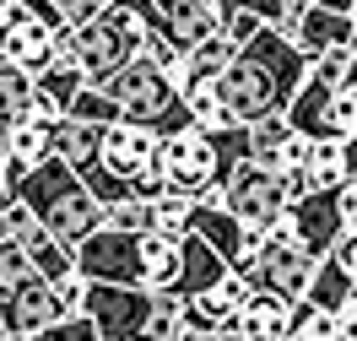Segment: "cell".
I'll list each match as a JSON object with an SVG mask.
<instances>
[{"label":"cell","instance_id":"obj_33","mask_svg":"<svg viewBox=\"0 0 357 341\" xmlns=\"http://www.w3.org/2000/svg\"><path fill=\"white\" fill-rule=\"evenodd\" d=\"M70 119H87V125H119V103H114L103 87H87L76 103H70Z\"/></svg>","mask_w":357,"mask_h":341},{"label":"cell","instance_id":"obj_13","mask_svg":"<svg viewBox=\"0 0 357 341\" xmlns=\"http://www.w3.org/2000/svg\"><path fill=\"white\" fill-rule=\"evenodd\" d=\"M92 87V76L82 70L76 60V49H70V33H60V54H54V66H44L33 76V103H38V119H66L70 103Z\"/></svg>","mask_w":357,"mask_h":341},{"label":"cell","instance_id":"obj_15","mask_svg":"<svg viewBox=\"0 0 357 341\" xmlns=\"http://www.w3.org/2000/svg\"><path fill=\"white\" fill-rule=\"evenodd\" d=\"M249 130V162H260V168H303L309 162V146L314 136H303V130H292L287 114H271V119H260V125H244Z\"/></svg>","mask_w":357,"mask_h":341},{"label":"cell","instance_id":"obj_47","mask_svg":"<svg viewBox=\"0 0 357 341\" xmlns=\"http://www.w3.org/2000/svg\"><path fill=\"white\" fill-rule=\"evenodd\" d=\"M11 341H33V336H11Z\"/></svg>","mask_w":357,"mask_h":341},{"label":"cell","instance_id":"obj_6","mask_svg":"<svg viewBox=\"0 0 357 341\" xmlns=\"http://www.w3.org/2000/svg\"><path fill=\"white\" fill-rule=\"evenodd\" d=\"M319 260H325V255H314L309 244H298V238H266V244H249L244 260H238L233 271H244L249 287H260V293H282V298H298V303H303Z\"/></svg>","mask_w":357,"mask_h":341},{"label":"cell","instance_id":"obj_19","mask_svg":"<svg viewBox=\"0 0 357 341\" xmlns=\"http://www.w3.org/2000/svg\"><path fill=\"white\" fill-rule=\"evenodd\" d=\"M0 152H6V162L17 168V179L22 174H33L38 162H49L54 158V119H27V125H17V130H6L0 136Z\"/></svg>","mask_w":357,"mask_h":341},{"label":"cell","instance_id":"obj_36","mask_svg":"<svg viewBox=\"0 0 357 341\" xmlns=\"http://www.w3.org/2000/svg\"><path fill=\"white\" fill-rule=\"evenodd\" d=\"M331 136L357 141V92H352V87L335 92V103H331Z\"/></svg>","mask_w":357,"mask_h":341},{"label":"cell","instance_id":"obj_32","mask_svg":"<svg viewBox=\"0 0 357 341\" xmlns=\"http://www.w3.org/2000/svg\"><path fill=\"white\" fill-rule=\"evenodd\" d=\"M292 341H341V315L325 309V303H298Z\"/></svg>","mask_w":357,"mask_h":341},{"label":"cell","instance_id":"obj_28","mask_svg":"<svg viewBox=\"0 0 357 341\" xmlns=\"http://www.w3.org/2000/svg\"><path fill=\"white\" fill-rule=\"evenodd\" d=\"M152 233H162V238H190V233H195V195H178V190L157 195L152 201Z\"/></svg>","mask_w":357,"mask_h":341},{"label":"cell","instance_id":"obj_10","mask_svg":"<svg viewBox=\"0 0 357 341\" xmlns=\"http://www.w3.org/2000/svg\"><path fill=\"white\" fill-rule=\"evenodd\" d=\"M66 315V298H60V287L49 282V276H33V282H22L17 293L0 298V325H6V336H44L49 325H60Z\"/></svg>","mask_w":357,"mask_h":341},{"label":"cell","instance_id":"obj_38","mask_svg":"<svg viewBox=\"0 0 357 341\" xmlns=\"http://www.w3.org/2000/svg\"><path fill=\"white\" fill-rule=\"evenodd\" d=\"M33 341H103V336H98V325H92L87 315H70V319L49 325L44 336H33Z\"/></svg>","mask_w":357,"mask_h":341},{"label":"cell","instance_id":"obj_18","mask_svg":"<svg viewBox=\"0 0 357 341\" xmlns=\"http://www.w3.org/2000/svg\"><path fill=\"white\" fill-rule=\"evenodd\" d=\"M292 44L303 49L309 60H319V54H331V49H352L357 44V27L347 11H325V6H309L303 17H298V27L287 33Z\"/></svg>","mask_w":357,"mask_h":341},{"label":"cell","instance_id":"obj_44","mask_svg":"<svg viewBox=\"0 0 357 341\" xmlns=\"http://www.w3.org/2000/svg\"><path fill=\"white\" fill-rule=\"evenodd\" d=\"M314 6H325V11H352L357 0H314Z\"/></svg>","mask_w":357,"mask_h":341},{"label":"cell","instance_id":"obj_45","mask_svg":"<svg viewBox=\"0 0 357 341\" xmlns=\"http://www.w3.org/2000/svg\"><path fill=\"white\" fill-rule=\"evenodd\" d=\"M347 87L357 92V44H352V70H347Z\"/></svg>","mask_w":357,"mask_h":341},{"label":"cell","instance_id":"obj_49","mask_svg":"<svg viewBox=\"0 0 357 341\" xmlns=\"http://www.w3.org/2000/svg\"><path fill=\"white\" fill-rule=\"evenodd\" d=\"M103 6H109V0H103Z\"/></svg>","mask_w":357,"mask_h":341},{"label":"cell","instance_id":"obj_40","mask_svg":"<svg viewBox=\"0 0 357 341\" xmlns=\"http://www.w3.org/2000/svg\"><path fill=\"white\" fill-rule=\"evenodd\" d=\"M335 315H341V341H357V287H352V298H347Z\"/></svg>","mask_w":357,"mask_h":341},{"label":"cell","instance_id":"obj_1","mask_svg":"<svg viewBox=\"0 0 357 341\" xmlns=\"http://www.w3.org/2000/svg\"><path fill=\"white\" fill-rule=\"evenodd\" d=\"M303 76H309V54L292 38H282L276 27H266V33H255L238 49V60L217 82H222V98L233 109V119L238 125H260L271 114H287V103L303 87Z\"/></svg>","mask_w":357,"mask_h":341},{"label":"cell","instance_id":"obj_42","mask_svg":"<svg viewBox=\"0 0 357 341\" xmlns=\"http://www.w3.org/2000/svg\"><path fill=\"white\" fill-rule=\"evenodd\" d=\"M341 201H347V227H357V174L341 184Z\"/></svg>","mask_w":357,"mask_h":341},{"label":"cell","instance_id":"obj_31","mask_svg":"<svg viewBox=\"0 0 357 341\" xmlns=\"http://www.w3.org/2000/svg\"><path fill=\"white\" fill-rule=\"evenodd\" d=\"M352 276L341 271V266H335L331 255H325V260H319V271H314V282H309V298H303V303H325V309H341V303H347V298H352Z\"/></svg>","mask_w":357,"mask_h":341},{"label":"cell","instance_id":"obj_26","mask_svg":"<svg viewBox=\"0 0 357 341\" xmlns=\"http://www.w3.org/2000/svg\"><path fill=\"white\" fill-rule=\"evenodd\" d=\"M22 250H27V260H33V271L49 276V282H66V276H76V250H70L66 238H54L44 222H38V227L22 238Z\"/></svg>","mask_w":357,"mask_h":341},{"label":"cell","instance_id":"obj_23","mask_svg":"<svg viewBox=\"0 0 357 341\" xmlns=\"http://www.w3.org/2000/svg\"><path fill=\"white\" fill-rule=\"evenodd\" d=\"M303 179H309V190H341V184L352 179V146H347L341 136H319L309 146Z\"/></svg>","mask_w":357,"mask_h":341},{"label":"cell","instance_id":"obj_3","mask_svg":"<svg viewBox=\"0 0 357 341\" xmlns=\"http://www.w3.org/2000/svg\"><path fill=\"white\" fill-rule=\"evenodd\" d=\"M17 201H22L54 238H66L70 250L103 227L98 195H92L87 184H82V174L60 158H49V162H38L33 174H22V179H17Z\"/></svg>","mask_w":357,"mask_h":341},{"label":"cell","instance_id":"obj_25","mask_svg":"<svg viewBox=\"0 0 357 341\" xmlns=\"http://www.w3.org/2000/svg\"><path fill=\"white\" fill-rule=\"evenodd\" d=\"M103 130L109 125H87V119H54V158L70 162V168H87V162H98V152H103Z\"/></svg>","mask_w":357,"mask_h":341},{"label":"cell","instance_id":"obj_21","mask_svg":"<svg viewBox=\"0 0 357 341\" xmlns=\"http://www.w3.org/2000/svg\"><path fill=\"white\" fill-rule=\"evenodd\" d=\"M178 266H184V238L141 233V287L174 293V287H178Z\"/></svg>","mask_w":357,"mask_h":341},{"label":"cell","instance_id":"obj_46","mask_svg":"<svg viewBox=\"0 0 357 341\" xmlns=\"http://www.w3.org/2000/svg\"><path fill=\"white\" fill-rule=\"evenodd\" d=\"M347 146H352V174H357V141H347Z\"/></svg>","mask_w":357,"mask_h":341},{"label":"cell","instance_id":"obj_39","mask_svg":"<svg viewBox=\"0 0 357 341\" xmlns=\"http://www.w3.org/2000/svg\"><path fill=\"white\" fill-rule=\"evenodd\" d=\"M331 260H335V266H341V271H347V276H352V282H357V227H347V233L335 238Z\"/></svg>","mask_w":357,"mask_h":341},{"label":"cell","instance_id":"obj_22","mask_svg":"<svg viewBox=\"0 0 357 341\" xmlns=\"http://www.w3.org/2000/svg\"><path fill=\"white\" fill-rule=\"evenodd\" d=\"M227 271H233V266H227L222 255L211 250L201 233H190V238H184V266H178V287H174V293L178 298H195V293H206L211 282H222Z\"/></svg>","mask_w":357,"mask_h":341},{"label":"cell","instance_id":"obj_24","mask_svg":"<svg viewBox=\"0 0 357 341\" xmlns=\"http://www.w3.org/2000/svg\"><path fill=\"white\" fill-rule=\"evenodd\" d=\"M184 109H190V125H201V130H233V125H238L233 109H227L222 82H217V76H195V82H184Z\"/></svg>","mask_w":357,"mask_h":341},{"label":"cell","instance_id":"obj_20","mask_svg":"<svg viewBox=\"0 0 357 341\" xmlns=\"http://www.w3.org/2000/svg\"><path fill=\"white\" fill-rule=\"evenodd\" d=\"M335 92L341 87H331V82H319V76H303V87H298V98L287 103V125L292 130H303V136H331V103H335Z\"/></svg>","mask_w":357,"mask_h":341},{"label":"cell","instance_id":"obj_35","mask_svg":"<svg viewBox=\"0 0 357 341\" xmlns=\"http://www.w3.org/2000/svg\"><path fill=\"white\" fill-rule=\"evenodd\" d=\"M103 227H119V233H152V201H119L103 211Z\"/></svg>","mask_w":357,"mask_h":341},{"label":"cell","instance_id":"obj_2","mask_svg":"<svg viewBox=\"0 0 357 341\" xmlns=\"http://www.w3.org/2000/svg\"><path fill=\"white\" fill-rule=\"evenodd\" d=\"M244 158H249V130H244V125H233V130H201V125H184V130H174V136H162L157 174L168 179V190L201 201L206 190H222V179Z\"/></svg>","mask_w":357,"mask_h":341},{"label":"cell","instance_id":"obj_29","mask_svg":"<svg viewBox=\"0 0 357 341\" xmlns=\"http://www.w3.org/2000/svg\"><path fill=\"white\" fill-rule=\"evenodd\" d=\"M33 11H38L54 33H82V27L103 11V0H33Z\"/></svg>","mask_w":357,"mask_h":341},{"label":"cell","instance_id":"obj_17","mask_svg":"<svg viewBox=\"0 0 357 341\" xmlns=\"http://www.w3.org/2000/svg\"><path fill=\"white\" fill-rule=\"evenodd\" d=\"M292 325H298V298L282 293H249V303L238 309V336L244 341H292Z\"/></svg>","mask_w":357,"mask_h":341},{"label":"cell","instance_id":"obj_7","mask_svg":"<svg viewBox=\"0 0 357 341\" xmlns=\"http://www.w3.org/2000/svg\"><path fill=\"white\" fill-rule=\"evenodd\" d=\"M152 309H157L152 287H114V282L87 287V319L98 325L103 341H141L152 325Z\"/></svg>","mask_w":357,"mask_h":341},{"label":"cell","instance_id":"obj_27","mask_svg":"<svg viewBox=\"0 0 357 341\" xmlns=\"http://www.w3.org/2000/svg\"><path fill=\"white\" fill-rule=\"evenodd\" d=\"M38 114V103H33V76L17 66H0V136L6 130H17V125H27Z\"/></svg>","mask_w":357,"mask_h":341},{"label":"cell","instance_id":"obj_4","mask_svg":"<svg viewBox=\"0 0 357 341\" xmlns=\"http://www.w3.org/2000/svg\"><path fill=\"white\" fill-rule=\"evenodd\" d=\"M98 87L109 92L114 103H119V119H130V125H146L157 136H174L190 125V109H184V92L168 70H157L146 54L130 60L125 70H114L109 82H98Z\"/></svg>","mask_w":357,"mask_h":341},{"label":"cell","instance_id":"obj_41","mask_svg":"<svg viewBox=\"0 0 357 341\" xmlns=\"http://www.w3.org/2000/svg\"><path fill=\"white\" fill-rule=\"evenodd\" d=\"M17 201V168L6 162V152H0V206H11Z\"/></svg>","mask_w":357,"mask_h":341},{"label":"cell","instance_id":"obj_8","mask_svg":"<svg viewBox=\"0 0 357 341\" xmlns=\"http://www.w3.org/2000/svg\"><path fill=\"white\" fill-rule=\"evenodd\" d=\"M222 201H227V211L249 227H266L271 217H282L292 206L282 174H276V168H260V162H249V158L222 179Z\"/></svg>","mask_w":357,"mask_h":341},{"label":"cell","instance_id":"obj_48","mask_svg":"<svg viewBox=\"0 0 357 341\" xmlns=\"http://www.w3.org/2000/svg\"><path fill=\"white\" fill-rule=\"evenodd\" d=\"M0 6H6V0H0Z\"/></svg>","mask_w":357,"mask_h":341},{"label":"cell","instance_id":"obj_12","mask_svg":"<svg viewBox=\"0 0 357 341\" xmlns=\"http://www.w3.org/2000/svg\"><path fill=\"white\" fill-rule=\"evenodd\" d=\"M157 158H162V136L146 130V125L119 119V125L103 130V152H98V162H103L109 174H119V179L135 184V179H146V174H157Z\"/></svg>","mask_w":357,"mask_h":341},{"label":"cell","instance_id":"obj_14","mask_svg":"<svg viewBox=\"0 0 357 341\" xmlns=\"http://www.w3.org/2000/svg\"><path fill=\"white\" fill-rule=\"evenodd\" d=\"M292 211V233H298V244H309L314 255H331L335 238L347 233V201H341V190H309Z\"/></svg>","mask_w":357,"mask_h":341},{"label":"cell","instance_id":"obj_34","mask_svg":"<svg viewBox=\"0 0 357 341\" xmlns=\"http://www.w3.org/2000/svg\"><path fill=\"white\" fill-rule=\"evenodd\" d=\"M33 260H27V250L22 244H0V298L6 293H17L22 282H33Z\"/></svg>","mask_w":357,"mask_h":341},{"label":"cell","instance_id":"obj_43","mask_svg":"<svg viewBox=\"0 0 357 341\" xmlns=\"http://www.w3.org/2000/svg\"><path fill=\"white\" fill-rule=\"evenodd\" d=\"M184 341H244L238 331H217V336H184Z\"/></svg>","mask_w":357,"mask_h":341},{"label":"cell","instance_id":"obj_9","mask_svg":"<svg viewBox=\"0 0 357 341\" xmlns=\"http://www.w3.org/2000/svg\"><path fill=\"white\" fill-rule=\"evenodd\" d=\"M76 271L87 282H114V287H141V233L98 227L92 238L76 244Z\"/></svg>","mask_w":357,"mask_h":341},{"label":"cell","instance_id":"obj_37","mask_svg":"<svg viewBox=\"0 0 357 341\" xmlns=\"http://www.w3.org/2000/svg\"><path fill=\"white\" fill-rule=\"evenodd\" d=\"M33 227H38V217H33V211H27L22 201L0 206V238H6V244H22V238L33 233Z\"/></svg>","mask_w":357,"mask_h":341},{"label":"cell","instance_id":"obj_16","mask_svg":"<svg viewBox=\"0 0 357 341\" xmlns=\"http://www.w3.org/2000/svg\"><path fill=\"white\" fill-rule=\"evenodd\" d=\"M195 233H201L206 244L222 255L227 266H238V260H244V250H249V222H238V217L227 211L222 190H206L201 201H195Z\"/></svg>","mask_w":357,"mask_h":341},{"label":"cell","instance_id":"obj_30","mask_svg":"<svg viewBox=\"0 0 357 341\" xmlns=\"http://www.w3.org/2000/svg\"><path fill=\"white\" fill-rule=\"evenodd\" d=\"M233 60H238V44H233L222 27H217L211 38H201V44L190 49V82H195V76H222Z\"/></svg>","mask_w":357,"mask_h":341},{"label":"cell","instance_id":"obj_11","mask_svg":"<svg viewBox=\"0 0 357 341\" xmlns=\"http://www.w3.org/2000/svg\"><path fill=\"white\" fill-rule=\"evenodd\" d=\"M249 276L227 271L222 282H211L206 293L184 298V336H217V331H233L238 325V309L249 303Z\"/></svg>","mask_w":357,"mask_h":341},{"label":"cell","instance_id":"obj_5","mask_svg":"<svg viewBox=\"0 0 357 341\" xmlns=\"http://www.w3.org/2000/svg\"><path fill=\"white\" fill-rule=\"evenodd\" d=\"M141 44H146V17L135 0H109L82 33H70V49L92 76V87L109 82L114 70H125L130 60H141Z\"/></svg>","mask_w":357,"mask_h":341}]
</instances>
